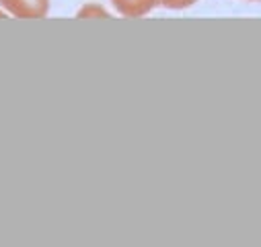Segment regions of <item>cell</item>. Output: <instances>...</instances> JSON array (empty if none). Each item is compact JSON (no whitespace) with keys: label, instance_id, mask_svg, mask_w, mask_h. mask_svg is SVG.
Segmentation results:
<instances>
[{"label":"cell","instance_id":"cell-1","mask_svg":"<svg viewBox=\"0 0 261 247\" xmlns=\"http://www.w3.org/2000/svg\"><path fill=\"white\" fill-rule=\"evenodd\" d=\"M0 8L17 19H43L50 10V0H0Z\"/></svg>","mask_w":261,"mask_h":247},{"label":"cell","instance_id":"cell-2","mask_svg":"<svg viewBox=\"0 0 261 247\" xmlns=\"http://www.w3.org/2000/svg\"><path fill=\"white\" fill-rule=\"evenodd\" d=\"M111 4L121 17L138 19V17L148 15L152 8H156L158 0H111Z\"/></svg>","mask_w":261,"mask_h":247},{"label":"cell","instance_id":"cell-3","mask_svg":"<svg viewBox=\"0 0 261 247\" xmlns=\"http://www.w3.org/2000/svg\"><path fill=\"white\" fill-rule=\"evenodd\" d=\"M76 17L78 19H109V13L107 10L101 6V4H97V2H88V4H85L81 10L76 13Z\"/></svg>","mask_w":261,"mask_h":247},{"label":"cell","instance_id":"cell-4","mask_svg":"<svg viewBox=\"0 0 261 247\" xmlns=\"http://www.w3.org/2000/svg\"><path fill=\"white\" fill-rule=\"evenodd\" d=\"M196 2L198 0H158V6L169 8V10H183V8L194 6Z\"/></svg>","mask_w":261,"mask_h":247},{"label":"cell","instance_id":"cell-5","mask_svg":"<svg viewBox=\"0 0 261 247\" xmlns=\"http://www.w3.org/2000/svg\"><path fill=\"white\" fill-rule=\"evenodd\" d=\"M6 17H8V13H6L4 8H0V19H6Z\"/></svg>","mask_w":261,"mask_h":247}]
</instances>
